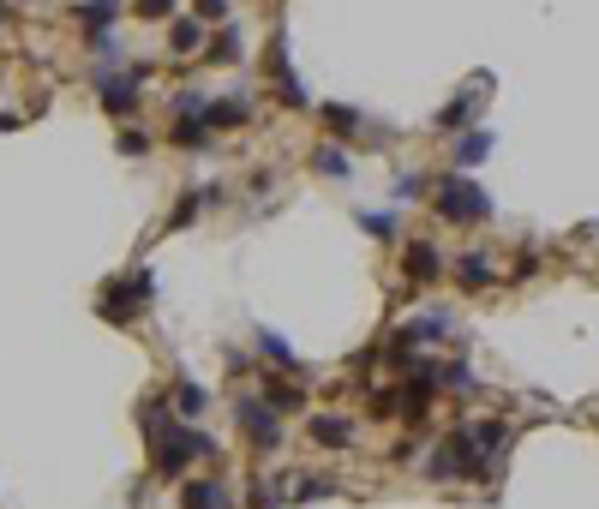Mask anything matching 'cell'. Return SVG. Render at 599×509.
<instances>
[{
	"label": "cell",
	"mask_w": 599,
	"mask_h": 509,
	"mask_svg": "<svg viewBox=\"0 0 599 509\" xmlns=\"http://www.w3.org/2000/svg\"><path fill=\"white\" fill-rule=\"evenodd\" d=\"M234 426H240V438L258 450V456H276L282 450V414L276 408H264V396H240V408H234Z\"/></svg>",
	"instance_id": "cell-3"
},
{
	"label": "cell",
	"mask_w": 599,
	"mask_h": 509,
	"mask_svg": "<svg viewBox=\"0 0 599 509\" xmlns=\"http://www.w3.org/2000/svg\"><path fill=\"white\" fill-rule=\"evenodd\" d=\"M264 66H270V84H276V102H282V108H312L306 84H300V78H294V66H288V42H282V30L270 36V48H264Z\"/></svg>",
	"instance_id": "cell-5"
},
{
	"label": "cell",
	"mask_w": 599,
	"mask_h": 509,
	"mask_svg": "<svg viewBox=\"0 0 599 509\" xmlns=\"http://www.w3.org/2000/svg\"><path fill=\"white\" fill-rule=\"evenodd\" d=\"M444 270H450V264H444V252H438L432 240H408V246H402V288H408V294L438 288Z\"/></svg>",
	"instance_id": "cell-4"
},
{
	"label": "cell",
	"mask_w": 599,
	"mask_h": 509,
	"mask_svg": "<svg viewBox=\"0 0 599 509\" xmlns=\"http://www.w3.org/2000/svg\"><path fill=\"white\" fill-rule=\"evenodd\" d=\"M414 456H420V438H396L390 444V462H414Z\"/></svg>",
	"instance_id": "cell-31"
},
{
	"label": "cell",
	"mask_w": 599,
	"mask_h": 509,
	"mask_svg": "<svg viewBox=\"0 0 599 509\" xmlns=\"http://www.w3.org/2000/svg\"><path fill=\"white\" fill-rule=\"evenodd\" d=\"M360 228H366V234H378V240H396V216H390V210H366V216H360Z\"/></svg>",
	"instance_id": "cell-28"
},
{
	"label": "cell",
	"mask_w": 599,
	"mask_h": 509,
	"mask_svg": "<svg viewBox=\"0 0 599 509\" xmlns=\"http://www.w3.org/2000/svg\"><path fill=\"white\" fill-rule=\"evenodd\" d=\"M486 84H492V78H474L468 90H456V96L438 108V132H468V120L480 114V90H486Z\"/></svg>",
	"instance_id": "cell-9"
},
{
	"label": "cell",
	"mask_w": 599,
	"mask_h": 509,
	"mask_svg": "<svg viewBox=\"0 0 599 509\" xmlns=\"http://www.w3.org/2000/svg\"><path fill=\"white\" fill-rule=\"evenodd\" d=\"M0 18H6V0H0Z\"/></svg>",
	"instance_id": "cell-32"
},
{
	"label": "cell",
	"mask_w": 599,
	"mask_h": 509,
	"mask_svg": "<svg viewBox=\"0 0 599 509\" xmlns=\"http://www.w3.org/2000/svg\"><path fill=\"white\" fill-rule=\"evenodd\" d=\"M150 294H156V276L150 270H132V276H114V282H102V294H96V318L102 324H132L144 306H150Z\"/></svg>",
	"instance_id": "cell-2"
},
{
	"label": "cell",
	"mask_w": 599,
	"mask_h": 509,
	"mask_svg": "<svg viewBox=\"0 0 599 509\" xmlns=\"http://www.w3.org/2000/svg\"><path fill=\"white\" fill-rule=\"evenodd\" d=\"M252 120V102L246 96H216L210 108H204V126L210 132H234V126H246Z\"/></svg>",
	"instance_id": "cell-11"
},
{
	"label": "cell",
	"mask_w": 599,
	"mask_h": 509,
	"mask_svg": "<svg viewBox=\"0 0 599 509\" xmlns=\"http://www.w3.org/2000/svg\"><path fill=\"white\" fill-rule=\"evenodd\" d=\"M510 438H516L510 420H480V426H474V444H480V456H486L492 468H498V456L510 450Z\"/></svg>",
	"instance_id": "cell-16"
},
{
	"label": "cell",
	"mask_w": 599,
	"mask_h": 509,
	"mask_svg": "<svg viewBox=\"0 0 599 509\" xmlns=\"http://www.w3.org/2000/svg\"><path fill=\"white\" fill-rule=\"evenodd\" d=\"M258 354H264V360H270L276 372H288V378L300 372V354H294V348H288V342H282L276 330H258Z\"/></svg>",
	"instance_id": "cell-21"
},
{
	"label": "cell",
	"mask_w": 599,
	"mask_h": 509,
	"mask_svg": "<svg viewBox=\"0 0 599 509\" xmlns=\"http://www.w3.org/2000/svg\"><path fill=\"white\" fill-rule=\"evenodd\" d=\"M450 282H456L462 294H486V288H498V270H492L486 252H462V258L450 264Z\"/></svg>",
	"instance_id": "cell-10"
},
{
	"label": "cell",
	"mask_w": 599,
	"mask_h": 509,
	"mask_svg": "<svg viewBox=\"0 0 599 509\" xmlns=\"http://www.w3.org/2000/svg\"><path fill=\"white\" fill-rule=\"evenodd\" d=\"M168 402H174V414H180V420H198V414L210 408V390H204V384H192V378H174Z\"/></svg>",
	"instance_id": "cell-17"
},
{
	"label": "cell",
	"mask_w": 599,
	"mask_h": 509,
	"mask_svg": "<svg viewBox=\"0 0 599 509\" xmlns=\"http://www.w3.org/2000/svg\"><path fill=\"white\" fill-rule=\"evenodd\" d=\"M426 186H432V174H420V168H414V174H402V180L390 186V198H396V204H420V198H426Z\"/></svg>",
	"instance_id": "cell-25"
},
{
	"label": "cell",
	"mask_w": 599,
	"mask_h": 509,
	"mask_svg": "<svg viewBox=\"0 0 599 509\" xmlns=\"http://www.w3.org/2000/svg\"><path fill=\"white\" fill-rule=\"evenodd\" d=\"M318 120H324V126H330L336 138H360V132H366L360 108H342V102H324V108H318Z\"/></svg>",
	"instance_id": "cell-20"
},
{
	"label": "cell",
	"mask_w": 599,
	"mask_h": 509,
	"mask_svg": "<svg viewBox=\"0 0 599 509\" xmlns=\"http://www.w3.org/2000/svg\"><path fill=\"white\" fill-rule=\"evenodd\" d=\"M354 432H360V420H348V414H312L306 420V438L318 450H354Z\"/></svg>",
	"instance_id": "cell-8"
},
{
	"label": "cell",
	"mask_w": 599,
	"mask_h": 509,
	"mask_svg": "<svg viewBox=\"0 0 599 509\" xmlns=\"http://www.w3.org/2000/svg\"><path fill=\"white\" fill-rule=\"evenodd\" d=\"M210 198H204V186H192L180 204H174V216H168V228H186V222H198V210H204Z\"/></svg>",
	"instance_id": "cell-26"
},
{
	"label": "cell",
	"mask_w": 599,
	"mask_h": 509,
	"mask_svg": "<svg viewBox=\"0 0 599 509\" xmlns=\"http://www.w3.org/2000/svg\"><path fill=\"white\" fill-rule=\"evenodd\" d=\"M222 504H234L228 480H186L180 486V509H222Z\"/></svg>",
	"instance_id": "cell-15"
},
{
	"label": "cell",
	"mask_w": 599,
	"mask_h": 509,
	"mask_svg": "<svg viewBox=\"0 0 599 509\" xmlns=\"http://www.w3.org/2000/svg\"><path fill=\"white\" fill-rule=\"evenodd\" d=\"M210 60H222V66L246 60V42H240V30H234V24H222V30L210 36Z\"/></svg>",
	"instance_id": "cell-24"
},
{
	"label": "cell",
	"mask_w": 599,
	"mask_h": 509,
	"mask_svg": "<svg viewBox=\"0 0 599 509\" xmlns=\"http://www.w3.org/2000/svg\"><path fill=\"white\" fill-rule=\"evenodd\" d=\"M342 480L336 474H288V504H312V498H336Z\"/></svg>",
	"instance_id": "cell-14"
},
{
	"label": "cell",
	"mask_w": 599,
	"mask_h": 509,
	"mask_svg": "<svg viewBox=\"0 0 599 509\" xmlns=\"http://www.w3.org/2000/svg\"><path fill=\"white\" fill-rule=\"evenodd\" d=\"M348 168H354V162H348L342 144H318V150H312V174H324V180H348Z\"/></svg>",
	"instance_id": "cell-22"
},
{
	"label": "cell",
	"mask_w": 599,
	"mask_h": 509,
	"mask_svg": "<svg viewBox=\"0 0 599 509\" xmlns=\"http://www.w3.org/2000/svg\"><path fill=\"white\" fill-rule=\"evenodd\" d=\"M138 78H144V72H102V78H96L102 108H108L114 120H126V114L138 108Z\"/></svg>",
	"instance_id": "cell-6"
},
{
	"label": "cell",
	"mask_w": 599,
	"mask_h": 509,
	"mask_svg": "<svg viewBox=\"0 0 599 509\" xmlns=\"http://www.w3.org/2000/svg\"><path fill=\"white\" fill-rule=\"evenodd\" d=\"M198 48H204V18H168V54L192 60Z\"/></svg>",
	"instance_id": "cell-12"
},
{
	"label": "cell",
	"mask_w": 599,
	"mask_h": 509,
	"mask_svg": "<svg viewBox=\"0 0 599 509\" xmlns=\"http://www.w3.org/2000/svg\"><path fill=\"white\" fill-rule=\"evenodd\" d=\"M114 18H120V0H84V6H78V24H84L90 36H108Z\"/></svg>",
	"instance_id": "cell-23"
},
{
	"label": "cell",
	"mask_w": 599,
	"mask_h": 509,
	"mask_svg": "<svg viewBox=\"0 0 599 509\" xmlns=\"http://www.w3.org/2000/svg\"><path fill=\"white\" fill-rule=\"evenodd\" d=\"M120 156H150V132H138V126H120Z\"/></svg>",
	"instance_id": "cell-27"
},
{
	"label": "cell",
	"mask_w": 599,
	"mask_h": 509,
	"mask_svg": "<svg viewBox=\"0 0 599 509\" xmlns=\"http://www.w3.org/2000/svg\"><path fill=\"white\" fill-rule=\"evenodd\" d=\"M204 24H228V0H192Z\"/></svg>",
	"instance_id": "cell-30"
},
{
	"label": "cell",
	"mask_w": 599,
	"mask_h": 509,
	"mask_svg": "<svg viewBox=\"0 0 599 509\" xmlns=\"http://www.w3.org/2000/svg\"><path fill=\"white\" fill-rule=\"evenodd\" d=\"M450 150H456V174H462V168H480V162L492 156V132H486V126H468V132H456Z\"/></svg>",
	"instance_id": "cell-13"
},
{
	"label": "cell",
	"mask_w": 599,
	"mask_h": 509,
	"mask_svg": "<svg viewBox=\"0 0 599 509\" xmlns=\"http://www.w3.org/2000/svg\"><path fill=\"white\" fill-rule=\"evenodd\" d=\"M222 509H234V504H222Z\"/></svg>",
	"instance_id": "cell-33"
},
{
	"label": "cell",
	"mask_w": 599,
	"mask_h": 509,
	"mask_svg": "<svg viewBox=\"0 0 599 509\" xmlns=\"http://www.w3.org/2000/svg\"><path fill=\"white\" fill-rule=\"evenodd\" d=\"M258 396H264V408H276L282 420H288V414H300V408L312 402V396H306L288 372H264V378H258Z\"/></svg>",
	"instance_id": "cell-7"
},
{
	"label": "cell",
	"mask_w": 599,
	"mask_h": 509,
	"mask_svg": "<svg viewBox=\"0 0 599 509\" xmlns=\"http://www.w3.org/2000/svg\"><path fill=\"white\" fill-rule=\"evenodd\" d=\"M438 390H444V396H474L480 378H474L468 360H444V366H438Z\"/></svg>",
	"instance_id": "cell-19"
},
{
	"label": "cell",
	"mask_w": 599,
	"mask_h": 509,
	"mask_svg": "<svg viewBox=\"0 0 599 509\" xmlns=\"http://www.w3.org/2000/svg\"><path fill=\"white\" fill-rule=\"evenodd\" d=\"M132 6H138V18H156V24L174 18V0H132Z\"/></svg>",
	"instance_id": "cell-29"
},
{
	"label": "cell",
	"mask_w": 599,
	"mask_h": 509,
	"mask_svg": "<svg viewBox=\"0 0 599 509\" xmlns=\"http://www.w3.org/2000/svg\"><path fill=\"white\" fill-rule=\"evenodd\" d=\"M438 186V198H432V210H438V222H456V228H480L486 216H492V198L468 180V174H444V180H432Z\"/></svg>",
	"instance_id": "cell-1"
},
{
	"label": "cell",
	"mask_w": 599,
	"mask_h": 509,
	"mask_svg": "<svg viewBox=\"0 0 599 509\" xmlns=\"http://www.w3.org/2000/svg\"><path fill=\"white\" fill-rule=\"evenodd\" d=\"M210 138H216V132H210L204 120H174V126H168V144H174V150H186V156L210 150Z\"/></svg>",
	"instance_id": "cell-18"
}]
</instances>
